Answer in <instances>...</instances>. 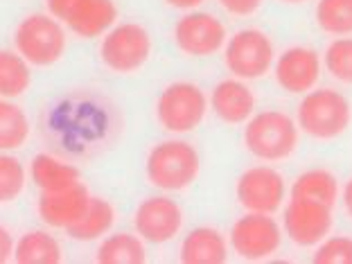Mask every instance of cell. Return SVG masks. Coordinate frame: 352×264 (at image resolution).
I'll return each instance as SVG.
<instances>
[{"instance_id":"6da1fadb","label":"cell","mask_w":352,"mask_h":264,"mask_svg":"<svg viewBox=\"0 0 352 264\" xmlns=\"http://www.w3.org/2000/svg\"><path fill=\"white\" fill-rule=\"evenodd\" d=\"M296 124L314 142H337L352 129V102L334 86H316L300 95Z\"/></svg>"},{"instance_id":"7a4b0ae2","label":"cell","mask_w":352,"mask_h":264,"mask_svg":"<svg viewBox=\"0 0 352 264\" xmlns=\"http://www.w3.org/2000/svg\"><path fill=\"white\" fill-rule=\"evenodd\" d=\"M300 129L296 118L283 109H264L244 122V149L260 163L278 165L292 161L300 147Z\"/></svg>"},{"instance_id":"3957f363","label":"cell","mask_w":352,"mask_h":264,"mask_svg":"<svg viewBox=\"0 0 352 264\" xmlns=\"http://www.w3.org/2000/svg\"><path fill=\"white\" fill-rule=\"evenodd\" d=\"M145 176L156 190L183 192L201 176V156L188 140L170 138L156 142L145 158Z\"/></svg>"},{"instance_id":"277c9868","label":"cell","mask_w":352,"mask_h":264,"mask_svg":"<svg viewBox=\"0 0 352 264\" xmlns=\"http://www.w3.org/2000/svg\"><path fill=\"white\" fill-rule=\"evenodd\" d=\"M276 43L262 28H242L223 45V66L233 77L258 82L267 77L276 61Z\"/></svg>"},{"instance_id":"5b68a950","label":"cell","mask_w":352,"mask_h":264,"mask_svg":"<svg viewBox=\"0 0 352 264\" xmlns=\"http://www.w3.org/2000/svg\"><path fill=\"white\" fill-rule=\"evenodd\" d=\"M14 45L30 66L47 68L63 59L68 38L57 19L47 14H30L14 30Z\"/></svg>"},{"instance_id":"8992f818","label":"cell","mask_w":352,"mask_h":264,"mask_svg":"<svg viewBox=\"0 0 352 264\" xmlns=\"http://www.w3.org/2000/svg\"><path fill=\"white\" fill-rule=\"evenodd\" d=\"M208 95L192 82H174L156 100V120L167 133L183 135L199 129L208 116Z\"/></svg>"},{"instance_id":"52a82bcc","label":"cell","mask_w":352,"mask_h":264,"mask_svg":"<svg viewBox=\"0 0 352 264\" xmlns=\"http://www.w3.org/2000/svg\"><path fill=\"white\" fill-rule=\"evenodd\" d=\"M151 34L140 23H120L102 38L100 59L111 73L133 75L151 59Z\"/></svg>"},{"instance_id":"ba28073f","label":"cell","mask_w":352,"mask_h":264,"mask_svg":"<svg viewBox=\"0 0 352 264\" xmlns=\"http://www.w3.org/2000/svg\"><path fill=\"white\" fill-rule=\"evenodd\" d=\"M283 239V226L274 219V214L246 212L230 226L228 246L239 260L264 262L280 253Z\"/></svg>"},{"instance_id":"9c48e42d","label":"cell","mask_w":352,"mask_h":264,"mask_svg":"<svg viewBox=\"0 0 352 264\" xmlns=\"http://www.w3.org/2000/svg\"><path fill=\"white\" fill-rule=\"evenodd\" d=\"M235 199L246 212L276 214L287 199V179L274 165H251L237 176Z\"/></svg>"},{"instance_id":"30bf717a","label":"cell","mask_w":352,"mask_h":264,"mask_svg":"<svg viewBox=\"0 0 352 264\" xmlns=\"http://www.w3.org/2000/svg\"><path fill=\"white\" fill-rule=\"evenodd\" d=\"M174 45L192 59H208L223 50L228 30L223 21L210 12L192 10L174 23Z\"/></svg>"},{"instance_id":"8fae6325","label":"cell","mask_w":352,"mask_h":264,"mask_svg":"<svg viewBox=\"0 0 352 264\" xmlns=\"http://www.w3.org/2000/svg\"><path fill=\"white\" fill-rule=\"evenodd\" d=\"M283 233L298 249H314L334 228V212L330 206L292 197L283 206Z\"/></svg>"},{"instance_id":"7c38bea8","label":"cell","mask_w":352,"mask_h":264,"mask_svg":"<svg viewBox=\"0 0 352 264\" xmlns=\"http://www.w3.org/2000/svg\"><path fill=\"white\" fill-rule=\"evenodd\" d=\"M276 86L287 95H305L316 88L323 77V57L314 45L296 43L276 54L274 68Z\"/></svg>"},{"instance_id":"4fadbf2b","label":"cell","mask_w":352,"mask_h":264,"mask_svg":"<svg viewBox=\"0 0 352 264\" xmlns=\"http://www.w3.org/2000/svg\"><path fill=\"white\" fill-rule=\"evenodd\" d=\"M45 5L52 19L82 38L107 34L118 19L113 0H45Z\"/></svg>"},{"instance_id":"5bb4252c","label":"cell","mask_w":352,"mask_h":264,"mask_svg":"<svg viewBox=\"0 0 352 264\" xmlns=\"http://www.w3.org/2000/svg\"><path fill=\"white\" fill-rule=\"evenodd\" d=\"M133 226L135 233L145 242L167 244L186 226V210L176 199H170L165 195L149 197L135 208Z\"/></svg>"},{"instance_id":"9a60e30c","label":"cell","mask_w":352,"mask_h":264,"mask_svg":"<svg viewBox=\"0 0 352 264\" xmlns=\"http://www.w3.org/2000/svg\"><path fill=\"white\" fill-rule=\"evenodd\" d=\"M208 104H210V111L219 122L228 126H239L255 113L258 95L253 93V88L244 79L228 77L214 84Z\"/></svg>"},{"instance_id":"2e32d148","label":"cell","mask_w":352,"mask_h":264,"mask_svg":"<svg viewBox=\"0 0 352 264\" xmlns=\"http://www.w3.org/2000/svg\"><path fill=\"white\" fill-rule=\"evenodd\" d=\"M88 201H91V192L79 181L75 186L63 188V190L41 192V197H38V201H36V210L43 223H47V226H52V228L66 230L82 217Z\"/></svg>"},{"instance_id":"e0dca14e","label":"cell","mask_w":352,"mask_h":264,"mask_svg":"<svg viewBox=\"0 0 352 264\" xmlns=\"http://www.w3.org/2000/svg\"><path fill=\"white\" fill-rule=\"evenodd\" d=\"M228 239L219 228L197 226L183 237L179 260L186 264H221L228 260Z\"/></svg>"},{"instance_id":"ac0fdd59","label":"cell","mask_w":352,"mask_h":264,"mask_svg":"<svg viewBox=\"0 0 352 264\" xmlns=\"http://www.w3.org/2000/svg\"><path fill=\"white\" fill-rule=\"evenodd\" d=\"M289 192L296 199H309L334 208L341 195V181L330 167H307L294 179Z\"/></svg>"},{"instance_id":"d6986e66","label":"cell","mask_w":352,"mask_h":264,"mask_svg":"<svg viewBox=\"0 0 352 264\" xmlns=\"http://www.w3.org/2000/svg\"><path fill=\"white\" fill-rule=\"evenodd\" d=\"M116 223V208L102 197H91L84 214L79 217L73 226L66 228V233L77 239V242H91V239H100L113 228Z\"/></svg>"},{"instance_id":"ffe728a7","label":"cell","mask_w":352,"mask_h":264,"mask_svg":"<svg viewBox=\"0 0 352 264\" xmlns=\"http://www.w3.org/2000/svg\"><path fill=\"white\" fill-rule=\"evenodd\" d=\"M30 176L41 192L63 190L79 183V170L52 154H36L30 163Z\"/></svg>"},{"instance_id":"44dd1931","label":"cell","mask_w":352,"mask_h":264,"mask_svg":"<svg viewBox=\"0 0 352 264\" xmlns=\"http://www.w3.org/2000/svg\"><path fill=\"white\" fill-rule=\"evenodd\" d=\"M14 260L19 264H59L63 251L59 239L45 230H28L14 246Z\"/></svg>"},{"instance_id":"7402d4cb","label":"cell","mask_w":352,"mask_h":264,"mask_svg":"<svg viewBox=\"0 0 352 264\" xmlns=\"http://www.w3.org/2000/svg\"><path fill=\"white\" fill-rule=\"evenodd\" d=\"M95 260L102 264H142L147 262V249L140 235L113 233L102 239Z\"/></svg>"},{"instance_id":"603a6c76","label":"cell","mask_w":352,"mask_h":264,"mask_svg":"<svg viewBox=\"0 0 352 264\" xmlns=\"http://www.w3.org/2000/svg\"><path fill=\"white\" fill-rule=\"evenodd\" d=\"M314 23L325 36H352V0H316Z\"/></svg>"},{"instance_id":"cb8c5ba5","label":"cell","mask_w":352,"mask_h":264,"mask_svg":"<svg viewBox=\"0 0 352 264\" xmlns=\"http://www.w3.org/2000/svg\"><path fill=\"white\" fill-rule=\"evenodd\" d=\"M30 118L19 104L0 98V151L21 149L30 140Z\"/></svg>"},{"instance_id":"d4e9b609","label":"cell","mask_w":352,"mask_h":264,"mask_svg":"<svg viewBox=\"0 0 352 264\" xmlns=\"http://www.w3.org/2000/svg\"><path fill=\"white\" fill-rule=\"evenodd\" d=\"M32 84L30 63L19 52L0 50V98L14 100L25 95Z\"/></svg>"},{"instance_id":"484cf974","label":"cell","mask_w":352,"mask_h":264,"mask_svg":"<svg viewBox=\"0 0 352 264\" xmlns=\"http://www.w3.org/2000/svg\"><path fill=\"white\" fill-rule=\"evenodd\" d=\"M323 57V70L330 75L334 82L343 86H352V36L332 38L325 45Z\"/></svg>"},{"instance_id":"4316f807","label":"cell","mask_w":352,"mask_h":264,"mask_svg":"<svg viewBox=\"0 0 352 264\" xmlns=\"http://www.w3.org/2000/svg\"><path fill=\"white\" fill-rule=\"evenodd\" d=\"M28 172L16 156L0 151V206L16 201L25 192Z\"/></svg>"},{"instance_id":"83f0119b","label":"cell","mask_w":352,"mask_h":264,"mask_svg":"<svg viewBox=\"0 0 352 264\" xmlns=\"http://www.w3.org/2000/svg\"><path fill=\"white\" fill-rule=\"evenodd\" d=\"M311 262L316 264H352V235L337 233L327 235L318 246H314Z\"/></svg>"},{"instance_id":"f1b7e54d","label":"cell","mask_w":352,"mask_h":264,"mask_svg":"<svg viewBox=\"0 0 352 264\" xmlns=\"http://www.w3.org/2000/svg\"><path fill=\"white\" fill-rule=\"evenodd\" d=\"M264 0H219V7L235 21L251 19L262 10Z\"/></svg>"},{"instance_id":"f546056e","label":"cell","mask_w":352,"mask_h":264,"mask_svg":"<svg viewBox=\"0 0 352 264\" xmlns=\"http://www.w3.org/2000/svg\"><path fill=\"white\" fill-rule=\"evenodd\" d=\"M14 246H16V242H14L12 233L5 226H0V264L14 260Z\"/></svg>"},{"instance_id":"4dcf8cb0","label":"cell","mask_w":352,"mask_h":264,"mask_svg":"<svg viewBox=\"0 0 352 264\" xmlns=\"http://www.w3.org/2000/svg\"><path fill=\"white\" fill-rule=\"evenodd\" d=\"M339 201H341L343 212H346V217L352 221V176H350L346 183H343L341 195H339Z\"/></svg>"},{"instance_id":"1f68e13d","label":"cell","mask_w":352,"mask_h":264,"mask_svg":"<svg viewBox=\"0 0 352 264\" xmlns=\"http://www.w3.org/2000/svg\"><path fill=\"white\" fill-rule=\"evenodd\" d=\"M172 10H181V12H192V10H199L206 0H165Z\"/></svg>"},{"instance_id":"d6a6232c","label":"cell","mask_w":352,"mask_h":264,"mask_svg":"<svg viewBox=\"0 0 352 264\" xmlns=\"http://www.w3.org/2000/svg\"><path fill=\"white\" fill-rule=\"evenodd\" d=\"M280 5H287V7H298V5H307L309 0H278Z\"/></svg>"}]
</instances>
